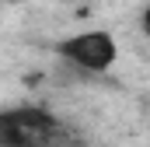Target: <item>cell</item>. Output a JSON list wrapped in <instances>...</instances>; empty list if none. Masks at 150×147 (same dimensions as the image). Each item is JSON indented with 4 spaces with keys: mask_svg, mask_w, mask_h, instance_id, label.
I'll use <instances>...</instances> for the list:
<instances>
[{
    "mask_svg": "<svg viewBox=\"0 0 150 147\" xmlns=\"http://www.w3.org/2000/svg\"><path fill=\"white\" fill-rule=\"evenodd\" d=\"M56 56L67 60L80 74L84 70L87 74H105V70H112L119 49H115V39L108 32L94 28V32H80V35H70L63 42H56Z\"/></svg>",
    "mask_w": 150,
    "mask_h": 147,
    "instance_id": "obj_1",
    "label": "cell"
},
{
    "mask_svg": "<svg viewBox=\"0 0 150 147\" xmlns=\"http://www.w3.org/2000/svg\"><path fill=\"white\" fill-rule=\"evenodd\" d=\"M0 147H32L18 109H0Z\"/></svg>",
    "mask_w": 150,
    "mask_h": 147,
    "instance_id": "obj_2",
    "label": "cell"
},
{
    "mask_svg": "<svg viewBox=\"0 0 150 147\" xmlns=\"http://www.w3.org/2000/svg\"><path fill=\"white\" fill-rule=\"evenodd\" d=\"M140 28H143V35L150 39V7H143V14H140Z\"/></svg>",
    "mask_w": 150,
    "mask_h": 147,
    "instance_id": "obj_3",
    "label": "cell"
},
{
    "mask_svg": "<svg viewBox=\"0 0 150 147\" xmlns=\"http://www.w3.org/2000/svg\"><path fill=\"white\" fill-rule=\"evenodd\" d=\"M67 147H87V144H80V140H70V144H67Z\"/></svg>",
    "mask_w": 150,
    "mask_h": 147,
    "instance_id": "obj_4",
    "label": "cell"
}]
</instances>
